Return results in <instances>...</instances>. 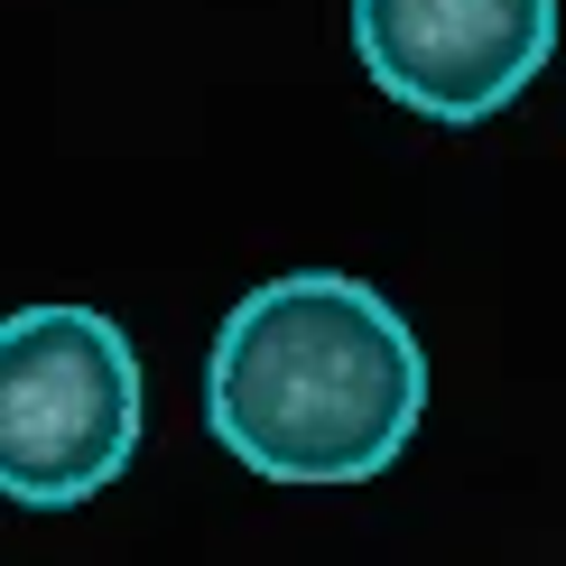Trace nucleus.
I'll list each match as a JSON object with an SVG mask.
<instances>
[{"label":"nucleus","instance_id":"nucleus-1","mask_svg":"<svg viewBox=\"0 0 566 566\" xmlns=\"http://www.w3.org/2000/svg\"><path fill=\"white\" fill-rule=\"evenodd\" d=\"M205 418L261 483H371L428 418V353L371 279L289 270L223 316Z\"/></svg>","mask_w":566,"mask_h":566},{"label":"nucleus","instance_id":"nucleus-2","mask_svg":"<svg viewBox=\"0 0 566 566\" xmlns=\"http://www.w3.org/2000/svg\"><path fill=\"white\" fill-rule=\"evenodd\" d=\"M139 455V353L103 306L0 316V502L65 511Z\"/></svg>","mask_w":566,"mask_h":566},{"label":"nucleus","instance_id":"nucleus-3","mask_svg":"<svg viewBox=\"0 0 566 566\" xmlns=\"http://www.w3.org/2000/svg\"><path fill=\"white\" fill-rule=\"evenodd\" d=\"M353 56L399 112L474 130L557 56V0H353Z\"/></svg>","mask_w":566,"mask_h":566}]
</instances>
